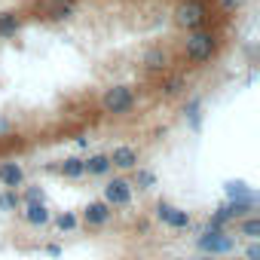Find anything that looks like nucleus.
<instances>
[{"mask_svg": "<svg viewBox=\"0 0 260 260\" xmlns=\"http://www.w3.org/2000/svg\"><path fill=\"white\" fill-rule=\"evenodd\" d=\"M217 4H220L226 13H236V10H242V7H245V0H217Z\"/></svg>", "mask_w": 260, "mask_h": 260, "instance_id": "19", "label": "nucleus"}, {"mask_svg": "<svg viewBox=\"0 0 260 260\" xmlns=\"http://www.w3.org/2000/svg\"><path fill=\"white\" fill-rule=\"evenodd\" d=\"M242 236L257 239V236H260V220H257V217H248V220L242 223Z\"/></svg>", "mask_w": 260, "mask_h": 260, "instance_id": "15", "label": "nucleus"}, {"mask_svg": "<svg viewBox=\"0 0 260 260\" xmlns=\"http://www.w3.org/2000/svg\"><path fill=\"white\" fill-rule=\"evenodd\" d=\"M55 223H58L61 230H74V226H77V217H74V214H61Z\"/></svg>", "mask_w": 260, "mask_h": 260, "instance_id": "20", "label": "nucleus"}, {"mask_svg": "<svg viewBox=\"0 0 260 260\" xmlns=\"http://www.w3.org/2000/svg\"><path fill=\"white\" fill-rule=\"evenodd\" d=\"M202 260H211V257H202Z\"/></svg>", "mask_w": 260, "mask_h": 260, "instance_id": "24", "label": "nucleus"}, {"mask_svg": "<svg viewBox=\"0 0 260 260\" xmlns=\"http://www.w3.org/2000/svg\"><path fill=\"white\" fill-rule=\"evenodd\" d=\"M0 208H4V211H13V208H19V196H16V190H10V193H4V196H0Z\"/></svg>", "mask_w": 260, "mask_h": 260, "instance_id": "16", "label": "nucleus"}, {"mask_svg": "<svg viewBox=\"0 0 260 260\" xmlns=\"http://www.w3.org/2000/svg\"><path fill=\"white\" fill-rule=\"evenodd\" d=\"M16 31H19V19H16L13 13L0 16V34H4V37H10V34H16Z\"/></svg>", "mask_w": 260, "mask_h": 260, "instance_id": "14", "label": "nucleus"}, {"mask_svg": "<svg viewBox=\"0 0 260 260\" xmlns=\"http://www.w3.org/2000/svg\"><path fill=\"white\" fill-rule=\"evenodd\" d=\"M162 89H166V95H175V92L181 89V80H169V83H166Z\"/></svg>", "mask_w": 260, "mask_h": 260, "instance_id": "23", "label": "nucleus"}, {"mask_svg": "<svg viewBox=\"0 0 260 260\" xmlns=\"http://www.w3.org/2000/svg\"><path fill=\"white\" fill-rule=\"evenodd\" d=\"M184 49H187V58L190 61H208L214 52H217V40H214V34L211 31H190L187 34V43H184Z\"/></svg>", "mask_w": 260, "mask_h": 260, "instance_id": "1", "label": "nucleus"}, {"mask_svg": "<svg viewBox=\"0 0 260 260\" xmlns=\"http://www.w3.org/2000/svg\"><path fill=\"white\" fill-rule=\"evenodd\" d=\"M61 172H64L68 178H80V175H86V172H83V159H77V156L64 159V162H61Z\"/></svg>", "mask_w": 260, "mask_h": 260, "instance_id": "13", "label": "nucleus"}, {"mask_svg": "<svg viewBox=\"0 0 260 260\" xmlns=\"http://www.w3.org/2000/svg\"><path fill=\"white\" fill-rule=\"evenodd\" d=\"M107 159H110V166H116V169H122V172H128V169L138 166V153H135L132 147H116Z\"/></svg>", "mask_w": 260, "mask_h": 260, "instance_id": "8", "label": "nucleus"}, {"mask_svg": "<svg viewBox=\"0 0 260 260\" xmlns=\"http://www.w3.org/2000/svg\"><path fill=\"white\" fill-rule=\"evenodd\" d=\"M153 184H156V178H153L150 172H138V187H141V190H150Z\"/></svg>", "mask_w": 260, "mask_h": 260, "instance_id": "18", "label": "nucleus"}, {"mask_svg": "<svg viewBox=\"0 0 260 260\" xmlns=\"http://www.w3.org/2000/svg\"><path fill=\"white\" fill-rule=\"evenodd\" d=\"M245 257H248V260H260V245H257V239H254V242L248 245V251H245Z\"/></svg>", "mask_w": 260, "mask_h": 260, "instance_id": "21", "label": "nucleus"}, {"mask_svg": "<svg viewBox=\"0 0 260 260\" xmlns=\"http://www.w3.org/2000/svg\"><path fill=\"white\" fill-rule=\"evenodd\" d=\"M169 64V55L162 52V49H147L144 52V68H150V71H162Z\"/></svg>", "mask_w": 260, "mask_h": 260, "instance_id": "12", "label": "nucleus"}, {"mask_svg": "<svg viewBox=\"0 0 260 260\" xmlns=\"http://www.w3.org/2000/svg\"><path fill=\"white\" fill-rule=\"evenodd\" d=\"M28 202H43V190L40 187H31L28 190Z\"/></svg>", "mask_w": 260, "mask_h": 260, "instance_id": "22", "label": "nucleus"}, {"mask_svg": "<svg viewBox=\"0 0 260 260\" xmlns=\"http://www.w3.org/2000/svg\"><path fill=\"white\" fill-rule=\"evenodd\" d=\"M83 217H86L89 226H101V223L110 220V205L107 202H89L86 211H83Z\"/></svg>", "mask_w": 260, "mask_h": 260, "instance_id": "7", "label": "nucleus"}, {"mask_svg": "<svg viewBox=\"0 0 260 260\" xmlns=\"http://www.w3.org/2000/svg\"><path fill=\"white\" fill-rule=\"evenodd\" d=\"M22 181H25V172H22L19 162H4V166H0V184H4V187L16 190Z\"/></svg>", "mask_w": 260, "mask_h": 260, "instance_id": "9", "label": "nucleus"}, {"mask_svg": "<svg viewBox=\"0 0 260 260\" xmlns=\"http://www.w3.org/2000/svg\"><path fill=\"white\" fill-rule=\"evenodd\" d=\"M199 248L205 251V254H230L233 248H236V239L230 236V233H223L220 226H205V233H202V239H199Z\"/></svg>", "mask_w": 260, "mask_h": 260, "instance_id": "4", "label": "nucleus"}, {"mask_svg": "<svg viewBox=\"0 0 260 260\" xmlns=\"http://www.w3.org/2000/svg\"><path fill=\"white\" fill-rule=\"evenodd\" d=\"M25 220H28L31 226H43V223H49V208H46L43 202H28Z\"/></svg>", "mask_w": 260, "mask_h": 260, "instance_id": "10", "label": "nucleus"}, {"mask_svg": "<svg viewBox=\"0 0 260 260\" xmlns=\"http://www.w3.org/2000/svg\"><path fill=\"white\" fill-rule=\"evenodd\" d=\"M156 217H159L166 226H172V230H187V226H190V211L175 208V205H169V202H159V205H156Z\"/></svg>", "mask_w": 260, "mask_h": 260, "instance_id": "6", "label": "nucleus"}, {"mask_svg": "<svg viewBox=\"0 0 260 260\" xmlns=\"http://www.w3.org/2000/svg\"><path fill=\"white\" fill-rule=\"evenodd\" d=\"M104 202L113 208H122V205H128V202H132V184H128V181H122V178H113L107 187H104Z\"/></svg>", "mask_w": 260, "mask_h": 260, "instance_id": "5", "label": "nucleus"}, {"mask_svg": "<svg viewBox=\"0 0 260 260\" xmlns=\"http://www.w3.org/2000/svg\"><path fill=\"white\" fill-rule=\"evenodd\" d=\"M83 172H89V175H107L110 172V159L107 156H89L86 162H83Z\"/></svg>", "mask_w": 260, "mask_h": 260, "instance_id": "11", "label": "nucleus"}, {"mask_svg": "<svg viewBox=\"0 0 260 260\" xmlns=\"http://www.w3.org/2000/svg\"><path fill=\"white\" fill-rule=\"evenodd\" d=\"M208 19V7H205V0H184V4H178L175 10V22L187 31H199Z\"/></svg>", "mask_w": 260, "mask_h": 260, "instance_id": "3", "label": "nucleus"}, {"mask_svg": "<svg viewBox=\"0 0 260 260\" xmlns=\"http://www.w3.org/2000/svg\"><path fill=\"white\" fill-rule=\"evenodd\" d=\"M101 107L104 113H113V116H122L135 107V92L132 86H110L104 95H101Z\"/></svg>", "mask_w": 260, "mask_h": 260, "instance_id": "2", "label": "nucleus"}, {"mask_svg": "<svg viewBox=\"0 0 260 260\" xmlns=\"http://www.w3.org/2000/svg\"><path fill=\"white\" fill-rule=\"evenodd\" d=\"M226 193H230L233 199H254V196L245 190V184H226Z\"/></svg>", "mask_w": 260, "mask_h": 260, "instance_id": "17", "label": "nucleus"}]
</instances>
